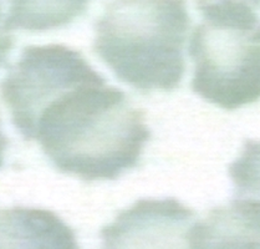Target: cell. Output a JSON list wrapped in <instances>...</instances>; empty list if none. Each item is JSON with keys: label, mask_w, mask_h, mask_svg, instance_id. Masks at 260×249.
<instances>
[{"label": "cell", "mask_w": 260, "mask_h": 249, "mask_svg": "<svg viewBox=\"0 0 260 249\" xmlns=\"http://www.w3.org/2000/svg\"><path fill=\"white\" fill-rule=\"evenodd\" d=\"M149 137L141 110L102 79L52 102L39 120L34 140L59 171L100 181L135 167Z\"/></svg>", "instance_id": "6da1fadb"}, {"label": "cell", "mask_w": 260, "mask_h": 249, "mask_svg": "<svg viewBox=\"0 0 260 249\" xmlns=\"http://www.w3.org/2000/svg\"><path fill=\"white\" fill-rule=\"evenodd\" d=\"M186 0H113L96 24L95 51L121 81L171 91L184 73Z\"/></svg>", "instance_id": "7a4b0ae2"}, {"label": "cell", "mask_w": 260, "mask_h": 249, "mask_svg": "<svg viewBox=\"0 0 260 249\" xmlns=\"http://www.w3.org/2000/svg\"><path fill=\"white\" fill-rule=\"evenodd\" d=\"M193 32V91L211 104L236 110L260 99V23L255 12L203 16Z\"/></svg>", "instance_id": "3957f363"}, {"label": "cell", "mask_w": 260, "mask_h": 249, "mask_svg": "<svg viewBox=\"0 0 260 249\" xmlns=\"http://www.w3.org/2000/svg\"><path fill=\"white\" fill-rule=\"evenodd\" d=\"M99 80L82 55L68 46H29L2 82V98L18 131L34 140L39 120L52 102Z\"/></svg>", "instance_id": "277c9868"}, {"label": "cell", "mask_w": 260, "mask_h": 249, "mask_svg": "<svg viewBox=\"0 0 260 249\" xmlns=\"http://www.w3.org/2000/svg\"><path fill=\"white\" fill-rule=\"evenodd\" d=\"M193 212L173 198L142 199L102 229L106 248H189Z\"/></svg>", "instance_id": "5b68a950"}, {"label": "cell", "mask_w": 260, "mask_h": 249, "mask_svg": "<svg viewBox=\"0 0 260 249\" xmlns=\"http://www.w3.org/2000/svg\"><path fill=\"white\" fill-rule=\"evenodd\" d=\"M188 242L189 248H260V202L234 197L193 224Z\"/></svg>", "instance_id": "8992f818"}, {"label": "cell", "mask_w": 260, "mask_h": 249, "mask_svg": "<svg viewBox=\"0 0 260 249\" xmlns=\"http://www.w3.org/2000/svg\"><path fill=\"white\" fill-rule=\"evenodd\" d=\"M0 248L76 249L77 242L55 213L14 207L0 209Z\"/></svg>", "instance_id": "52a82bcc"}, {"label": "cell", "mask_w": 260, "mask_h": 249, "mask_svg": "<svg viewBox=\"0 0 260 249\" xmlns=\"http://www.w3.org/2000/svg\"><path fill=\"white\" fill-rule=\"evenodd\" d=\"M10 29L45 32L63 26L86 10L90 0H8Z\"/></svg>", "instance_id": "ba28073f"}, {"label": "cell", "mask_w": 260, "mask_h": 249, "mask_svg": "<svg viewBox=\"0 0 260 249\" xmlns=\"http://www.w3.org/2000/svg\"><path fill=\"white\" fill-rule=\"evenodd\" d=\"M236 198L260 202V141H247L242 154L229 168Z\"/></svg>", "instance_id": "9c48e42d"}, {"label": "cell", "mask_w": 260, "mask_h": 249, "mask_svg": "<svg viewBox=\"0 0 260 249\" xmlns=\"http://www.w3.org/2000/svg\"><path fill=\"white\" fill-rule=\"evenodd\" d=\"M203 16L233 12H255L260 0H196Z\"/></svg>", "instance_id": "30bf717a"}, {"label": "cell", "mask_w": 260, "mask_h": 249, "mask_svg": "<svg viewBox=\"0 0 260 249\" xmlns=\"http://www.w3.org/2000/svg\"><path fill=\"white\" fill-rule=\"evenodd\" d=\"M10 27L7 24V18H3L2 7H0V66L7 61L8 54L13 48V39L10 34Z\"/></svg>", "instance_id": "8fae6325"}, {"label": "cell", "mask_w": 260, "mask_h": 249, "mask_svg": "<svg viewBox=\"0 0 260 249\" xmlns=\"http://www.w3.org/2000/svg\"><path fill=\"white\" fill-rule=\"evenodd\" d=\"M7 146H8L7 137L4 136V134H3L2 130H0V167H2L3 161H4V152L5 149H7Z\"/></svg>", "instance_id": "7c38bea8"}]
</instances>
